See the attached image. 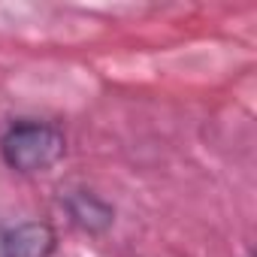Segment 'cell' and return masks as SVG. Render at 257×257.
Wrapping results in <instances>:
<instances>
[{
  "label": "cell",
  "instance_id": "cell-1",
  "mask_svg": "<svg viewBox=\"0 0 257 257\" xmlns=\"http://www.w3.org/2000/svg\"><path fill=\"white\" fill-rule=\"evenodd\" d=\"M67 155V137L58 124L22 118L0 137V161L19 176H40L58 167Z\"/></svg>",
  "mask_w": 257,
  "mask_h": 257
},
{
  "label": "cell",
  "instance_id": "cell-2",
  "mask_svg": "<svg viewBox=\"0 0 257 257\" xmlns=\"http://www.w3.org/2000/svg\"><path fill=\"white\" fill-rule=\"evenodd\" d=\"M58 230L49 221H22L0 230V257H52Z\"/></svg>",
  "mask_w": 257,
  "mask_h": 257
},
{
  "label": "cell",
  "instance_id": "cell-3",
  "mask_svg": "<svg viewBox=\"0 0 257 257\" xmlns=\"http://www.w3.org/2000/svg\"><path fill=\"white\" fill-rule=\"evenodd\" d=\"M61 206H64V212H67L70 224H73L76 230L88 233V236H100V233H106V230L115 224V209H112V203H106L100 194H94V191H88V188L70 191V194L61 200Z\"/></svg>",
  "mask_w": 257,
  "mask_h": 257
}]
</instances>
